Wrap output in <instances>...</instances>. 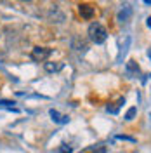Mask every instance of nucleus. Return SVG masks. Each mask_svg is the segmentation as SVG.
Instances as JSON below:
<instances>
[{
  "instance_id": "nucleus-1",
  "label": "nucleus",
  "mask_w": 151,
  "mask_h": 153,
  "mask_svg": "<svg viewBox=\"0 0 151 153\" xmlns=\"http://www.w3.org/2000/svg\"><path fill=\"white\" fill-rule=\"evenodd\" d=\"M89 38L94 42V44H103L104 40L108 38V31L104 28L101 23H92L90 26H89Z\"/></svg>"
},
{
  "instance_id": "nucleus-4",
  "label": "nucleus",
  "mask_w": 151,
  "mask_h": 153,
  "mask_svg": "<svg viewBox=\"0 0 151 153\" xmlns=\"http://www.w3.org/2000/svg\"><path fill=\"white\" fill-rule=\"evenodd\" d=\"M50 117H52V120L56 122V124H68V118L66 115H61L59 111H56V110H50Z\"/></svg>"
},
{
  "instance_id": "nucleus-5",
  "label": "nucleus",
  "mask_w": 151,
  "mask_h": 153,
  "mask_svg": "<svg viewBox=\"0 0 151 153\" xmlns=\"http://www.w3.org/2000/svg\"><path fill=\"white\" fill-rule=\"evenodd\" d=\"M130 14H132V9H130L129 5H125V7H123V9L118 12V21H120V23H125V21H129Z\"/></svg>"
},
{
  "instance_id": "nucleus-2",
  "label": "nucleus",
  "mask_w": 151,
  "mask_h": 153,
  "mask_svg": "<svg viewBox=\"0 0 151 153\" xmlns=\"http://www.w3.org/2000/svg\"><path fill=\"white\" fill-rule=\"evenodd\" d=\"M50 49L49 47H35L31 51V59L33 61H37V63H42V61H45L49 56H50Z\"/></svg>"
},
{
  "instance_id": "nucleus-12",
  "label": "nucleus",
  "mask_w": 151,
  "mask_h": 153,
  "mask_svg": "<svg viewBox=\"0 0 151 153\" xmlns=\"http://www.w3.org/2000/svg\"><path fill=\"white\" fill-rule=\"evenodd\" d=\"M21 2H33V0H21Z\"/></svg>"
},
{
  "instance_id": "nucleus-11",
  "label": "nucleus",
  "mask_w": 151,
  "mask_h": 153,
  "mask_svg": "<svg viewBox=\"0 0 151 153\" xmlns=\"http://www.w3.org/2000/svg\"><path fill=\"white\" fill-rule=\"evenodd\" d=\"M146 25H148V26H150V28H151V16H150V18H148V21H146Z\"/></svg>"
},
{
  "instance_id": "nucleus-3",
  "label": "nucleus",
  "mask_w": 151,
  "mask_h": 153,
  "mask_svg": "<svg viewBox=\"0 0 151 153\" xmlns=\"http://www.w3.org/2000/svg\"><path fill=\"white\" fill-rule=\"evenodd\" d=\"M78 12H80V16L84 19H92L95 16V9L90 4H80L78 5Z\"/></svg>"
},
{
  "instance_id": "nucleus-8",
  "label": "nucleus",
  "mask_w": 151,
  "mask_h": 153,
  "mask_svg": "<svg viewBox=\"0 0 151 153\" xmlns=\"http://www.w3.org/2000/svg\"><path fill=\"white\" fill-rule=\"evenodd\" d=\"M73 150H71V146L70 144H61L59 146V153H71Z\"/></svg>"
},
{
  "instance_id": "nucleus-10",
  "label": "nucleus",
  "mask_w": 151,
  "mask_h": 153,
  "mask_svg": "<svg viewBox=\"0 0 151 153\" xmlns=\"http://www.w3.org/2000/svg\"><path fill=\"white\" fill-rule=\"evenodd\" d=\"M127 68H129V71H139V68H135V65H134V61H129V65H127Z\"/></svg>"
},
{
  "instance_id": "nucleus-6",
  "label": "nucleus",
  "mask_w": 151,
  "mask_h": 153,
  "mask_svg": "<svg viewBox=\"0 0 151 153\" xmlns=\"http://www.w3.org/2000/svg\"><path fill=\"white\" fill-rule=\"evenodd\" d=\"M63 68V65H59V63H45V70H47L49 73H52V71H59Z\"/></svg>"
},
{
  "instance_id": "nucleus-9",
  "label": "nucleus",
  "mask_w": 151,
  "mask_h": 153,
  "mask_svg": "<svg viewBox=\"0 0 151 153\" xmlns=\"http://www.w3.org/2000/svg\"><path fill=\"white\" fill-rule=\"evenodd\" d=\"M76 42H78V38H73V44H76ZM73 47H78L76 51H85V49H87V45H85L84 42H80L78 45H73Z\"/></svg>"
},
{
  "instance_id": "nucleus-7",
  "label": "nucleus",
  "mask_w": 151,
  "mask_h": 153,
  "mask_svg": "<svg viewBox=\"0 0 151 153\" xmlns=\"http://www.w3.org/2000/svg\"><path fill=\"white\" fill-rule=\"evenodd\" d=\"M135 113H137V108H130V110L125 113V120H132L134 117H135Z\"/></svg>"
}]
</instances>
